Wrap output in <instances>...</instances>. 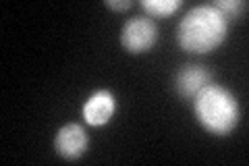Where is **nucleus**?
<instances>
[{"instance_id": "obj_7", "label": "nucleus", "mask_w": 249, "mask_h": 166, "mask_svg": "<svg viewBox=\"0 0 249 166\" xmlns=\"http://www.w3.org/2000/svg\"><path fill=\"white\" fill-rule=\"evenodd\" d=\"M183 6V0H142V9L150 17L166 19Z\"/></svg>"}, {"instance_id": "obj_2", "label": "nucleus", "mask_w": 249, "mask_h": 166, "mask_svg": "<svg viewBox=\"0 0 249 166\" xmlns=\"http://www.w3.org/2000/svg\"><path fill=\"white\" fill-rule=\"evenodd\" d=\"M193 114L208 133L224 137L241 121V108L232 93L218 83H208L193 96Z\"/></svg>"}, {"instance_id": "obj_8", "label": "nucleus", "mask_w": 249, "mask_h": 166, "mask_svg": "<svg viewBox=\"0 0 249 166\" xmlns=\"http://www.w3.org/2000/svg\"><path fill=\"white\" fill-rule=\"evenodd\" d=\"M214 6L222 13L224 19H241L247 11V2L245 0H216Z\"/></svg>"}, {"instance_id": "obj_4", "label": "nucleus", "mask_w": 249, "mask_h": 166, "mask_svg": "<svg viewBox=\"0 0 249 166\" xmlns=\"http://www.w3.org/2000/svg\"><path fill=\"white\" fill-rule=\"evenodd\" d=\"M88 146H89L88 133L77 123H67L65 127L56 131V137H54V149L65 160H79L88 152Z\"/></svg>"}, {"instance_id": "obj_9", "label": "nucleus", "mask_w": 249, "mask_h": 166, "mask_svg": "<svg viewBox=\"0 0 249 166\" xmlns=\"http://www.w3.org/2000/svg\"><path fill=\"white\" fill-rule=\"evenodd\" d=\"M104 6L106 9H112V11H127L133 6V2H131V0H106Z\"/></svg>"}, {"instance_id": "obj_3", "label": "nucleus", "mask_w": 249, "mask_h": 166, "mask_svg": "<svg viewBox=\"0 0 249 166\" xmlns=\"http://www.w3.org/2000/svg\"><path fill=\"white\" fill-rule=\"evenodd\" d=\"M158 42V27L150 17H133L121 29V46L129 54H145Z\"/></svg>"}, {"instance_id": "obj_5", "label": "nucleus", "mask_w": 249, "mask_h": 166, "mask_svg": "<svg viewBox=\"0 0 249 166\" xmlns=\"http://www.w3.org/2000/svg\"><path fill=\"white\" fill-rule=\"evenodd\" d=\"M116 100L110 90H98L96 93L85 100L83 104V118L91 127H102L114 116Z\"/></svg>"}, {"instance_id": "obj_6", "label": "nucleus", "mask_w": 249, "mask_h": 166, "mask_svg": "<svg viewBox=\"0 0 249 166\" xmlns=\"http://www.w3.org/2000/svg\"><path fill=\"white\" fill-rule=\"evenodd\" d=\"M208 83H212V73L204 65H185L175 77L177 93L185 100H193V96Z\"/></svg>"}, {"instance_id": "obj_1", "label": "nucleus", "mask_w": 249, "mask_h": 166, "mask_svg": "<svg viewBox=\"0 0 249 166\" xmlns=\"http://www.w3.org/2000/svg\"><path fill=\"white\" fill-rule=\"evenodd\" d=\"M229 21L214 4H197L178 23V46L189 54H210L227 39Z\"/></svg>"}]
</instances>
